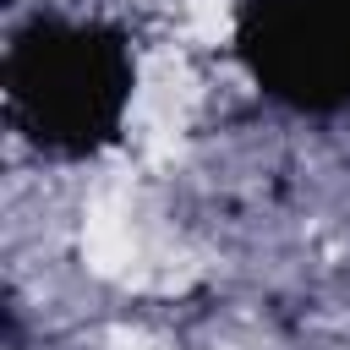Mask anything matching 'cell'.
I'll use <instances>...</instances> for the list:
<instances>
[{
  "label": "cell",
  "instance_id": "1",
  "mask_svg": "<svg viewBox=\"0 0 350 350\" xmlns=\"http://www.w3.org/2000/svg\"><path fill=\"white\" fill-rule=\"evenodd\" d=\"M44 49H27V60H16V98L55 120V137H98V126L120 109V60L109 55V44L88 38V33H49L38 38Z\"/></svg>",
  "mask_w": 350,
  "mask_h": 350
}]
</instances>
